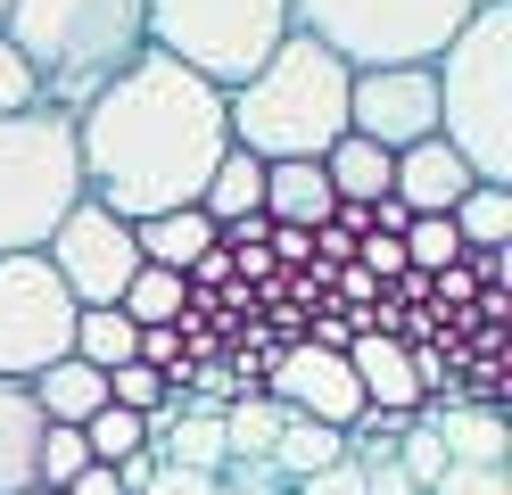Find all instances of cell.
<instances>
[{
	"label": "cell",
	"instance_id": "1",
	"mask_svg": "<svg viewBox=\"0 0 512 495\" xmlns=\"http://www.w3.org/2000/svg\"><path fill=\"white\" fill-rule=\"evenodd\" d=\"M223 149H232L223 91L199 83V75H182V66L157 58V50H141L75 116L83 190L100 198L116 223H149V215L199 207V190H207Z\"/></svg>",
	"mask_w": 512,
	"mask_h": 495
},
{
	"label": "cell",
	"instance_id": "2",
	"mask_svg": "<svg viewBox=\"0 0 512 495\" xmlns=\"http://www.w3.org/2000/svg\"><path fill=\"white\" fill-rule=\"evenodd\" d=\"M0 42L34 75L42 108L83 116L149 50V33H141V0H9V33Z\"/></svg>",
	"mask_w": 512,
	"mask_h": 495
},
{
	"label": "cell",
	"instance_id": "3",
	"mask_svg": "<svg viewBox=\"0 0 512 495\" xmlns=\"http://www.w3.org/2000/svg\"><path fill=\"white\" fill-rule=\"evenodd\" d=\"M347 83L356 66L331 58L323 42L290 33L240 91H223V124H232V149H248L256 165H290V157H314L347 132Z\"/></svg>",
	"mask_w": 512,
	"mask_h": 495
},
{
	"label": "cell",
	"instance_id": "4",
	"mask_svg": "<svg viewBox=\"0 0 512 495\" xmlns=\"http://www.w3.org/2000/svg\"><path fill=\"white\" fill-rule=\"evenodd\" d=\"M438 141L479 182L512 190V0L471 9V25L438 50Z\"/></svg>",
	"mask_w": 512,
	"mask_h": 495
},
{
	"label": "cell",
	"instance_id": "5",
	"mask_svg": "<svg viewBox=\"0 0 512 495\" xmlns=\"http://www.w3.org/2000/svg\"><path fill=\"white\" fill-rule=\"evenodd\" d=\"M83 198L91 190L75 157V116L42 108V99L0 116V256H42Z\"/></svg>",
	"mask_w": 512,
	"mask_h": 495
},
{
	"label": "cell",
	"instance_id": "6",
	"mask_svg": "<svg viewBox=\"0 0 512 495\" xmlns=\"http://www.w3.org/2000/svg\"><path fill=\"white\" fill-rule=\"evenodd\" d=\"M141 33L157 58L215 91H240L290 42V0H141Z\"/></svg>",
	"mask_w": 512,
	"mask_h": 495
},
{
	"label": "cell",
	"instance_id": "7",
	"mask_svg": "<svg viewBox=\"0 0 512 495\" xmlns=\"http://www.w3.org/2000/svg\"><path fill=\"white\" fill-rule=\"evenodd\" d=\"M479 0H290V33L364 66H438V50L471 25Z\"/></svg>",
	"mask_w": 512,
	"mask_h": 495
},
{
	"label": "cell",
	"instance_id": "8",
	"mask_svg": "<svg viewBox=\"0 0 512 495\" xmlns=\"http://www.w3.org/2000/svg\"><path fill=\"white\" fill-rule=\"evenodd\" d=\"M75 297L42 256H0V380H34L75 347Z\"/></svg>",
	"mask_w": 512,
	"mask_h": 495
},
{
	"label": "cell",
	"instance_id": "9",
	"mask_svg": "<svg viewBox=\"0 0 512 495\" xmlns=\"http://www.w3.org/2000/svg\"><path fill=\"white\" fill-rule=\"evenodd\" d=\"M42 264L58 273V289H67L75 306H116L124 281L141 273V248H133V223H116L100 198H83V207L50 231Z\"/></svg>",
	"mask_w": 512,
	"mask_h": 495
},
{
	"label": "cell",
	"instance_id": "10",
	"mask_svg": "<svg viewBox=\"0 0 512 495\" xmlns=\"http://www.w3.org/2000/svg\"><path fill=\"white\" fill-rule=\"evenodd\" d=\"M347 132L389 157L438 141V75L430 66H364L347 83Z\"/></svg>",
	"mask_w": 512,
	"mask_h": 495
},
{
	"label": "cell",
	"instance_id": "11",
	"mask_svg": "<svg viewBox=\"0 0 512 495\" xmlns=\"http://www.w3.org/2000/svg\"><path fill=\"white\" fill-rule=\"evenodd\" d=\"M471 190H479V174H471V165L446 149V141L405 149V157H397V174H389V198H397L405 215H455Z\"/></svg>",
	"mask_w": 512,
	"mask_h": 495
},
{
	"label": "cell",
	"instance_id": "12",
	"mask_svg": "<svg viewBox=\"0 0 512 495\" xmlns=\"http://www.w3.org/2000/svg\"><path fill=\"white\" fill-rule=\"evenodd\" d=\"M339 355H347V372H356V388H364V405H372V413H430V405H422V388H413V355H405L397 339L364 330V339H347Z\"/></svg>",
	"mask_w": 512,
	"mask_h": 495
},
{
	"label": "cell",
	"instance_id": "13",
	"mask_svg": "<svg viewBox=\"0 0 512 495\" xmlns=\"http://www.w3.org/2000/svg\"><path fill=\"white\" fill-rule=\"evenodd\" d=\"M25 396H34V413H42L50 429H83L91 413L108 405V372H91V363L58 355L50 372H34V380H25Z\"/></svg>",
	"mask_w": 512,
	"mask_h": 495
},
{
	"label": "cell",
	"instance_id": "14",
	"mask_svg": "<svg viewBox=\"0 0 512 495\" xmlns=\"http://www.w3.org/2000/svg\"><path fill=\"white\" fill-rule=\"evenodd\" d=\"M331 182L314 157H290V165H265V223H290V231H323L331 223Z\"/></svg>",
	"mask_w": 512,
	"mask_h": 495
},
{
	"label": "cell",
	"instance_id": "15",
	"mask_svg": "<svg viewBox=\"0 0 512 495\" xmlns=\"http://www.w3.org/2000/svg\"><path fill=\"white\" fill-rule=\"evenodd\" d=\"M438 429L446 462H512V421L504 405H446V413H422Z\"/></svg>",
	"mask_w": 512,
	"mask_h": 495
},
{
	"label": "cell",
	"instance_id": "16",
	"mask_svg": "<svg viewBox=\"0 0 512 495\" xmlns=\"http://www.w3.org/2000/svg\"><path fill=\"white\" fill-rule=\"evenodd\" d=\"M34 454H42V413L17 380H0V495L34 487Z\"/></svg>",
	"mask_w": 512,
	"mask_h": 495
},
{
	"label": "cell",
	"instance_id": "17",
	"mask_svg": "<svg viewBox=\"0 0 512 495\" xmlns=\"http://www.w3.org/2000/svg\"><path fill=\"white\" fill-rule=\"evenodd\" d=\"M389 174H397V157L372 149V141H356V132H339V141L323 149V182H331V198H347V207L389 198Z\"/></svg>",
	"mask_w": 512,
	"mask_h": 495
},
{
	"label": "cell",
	"instance_id": "18",
	"mask_svg": "<svg viewBox=\"0 0 512 495\" xmlns=\"http://www.w3.org/2000/svg\"><path fill=\"white\" fill-rule=\"evenodd\" d=\"M199 215L223 231V223H248V215H265V165H256L248 149H223L215 157V174L199 190Z\"/></svg>",
	"mask_w": 512,
	"mask_h": 495
},
{
	"label": "cell",
	"instance_id": "19",
	"mask_svg": "<svg viewBox=\"0 0 512 495\" xmlns=\"http://www.w3.org/2000/svg\"><path fill=\"white\" fill-rule=\"evenodd\" d=\"M133 248H141V264H166V273H190L207 248H215V223L199 215V207H174V215H149V223H133Z\"/></svg>",
	"mask_w": 512,
	"mask_h": 495
},
{
	"label": "cell",
	"instance_id": "20",
	"mask_svg": "<svg viewBox=\"0 0 512 495\" xmlns=\"http://www.w3.org/2000/svg\"><path fill=\"white\" fill-rule=\"evenodd\" d=\"M281 413L265 388H248V396H232V405H223V462H265L273 454V438H281Z\"/></svg>",
	"mask_w": 512,
	"mask_h": 495
},
{
	"label": "cell",
	"instance_id": "21",
	"mask_svg": "<svg viewBox=\"0 0 512 495\" xmlns=\"http://www.w3.org/2000/svg\"><path fill=\"white\" fill-rule=\"evenodd\" d=\"M182 306H190V281L166 273V264H141V273L124 281V297H116V314L133 330H166V322H182Z\"/></svg>",
	"mask_w": 512,
	"mask_h": 495
},
{
	"label": "cell",
	"instance_id": "22",
	"mask_svg": "<svg viewBox=\"0 0 512 495\" xmlns=\"http://www.w3.org/2000/svg\"><path fill=\"white\" fill-rule=\"evenodd\" d=\"M265 462H273V471L298 487V479H314V471H331V462H347V446H339V429H323V421H298V413H290Z\"/></svg>",
	"mask_w": 512,
	"mask_h": 495
},
{
	"label": "cell",
	"instance_id": "23",
	"mask_svg": "<svg viewBox=\"0 0 512 495\" xmlns=\"http://www.w3.org/2000/svg\"><path fill=\"white\" fill-rule=\"evenodd\" d=\"M133 347H141V330L124 322L116 306H83L75 314V363H91V372H116V363H133Z\"/></svg>",
	"mask_w": 512,
	"mask_h": 495
},
{
	"label": "cell",
	"instance_id": "24",
	"mask_svg": "<svg viewBox=\"0 0 512 495\" xmlns=\"http://www.w3.org/2000/svg\"><path fill=\"white\" fill-rule=\"evenodd\" d=\"M446 223H455L463 248H512V190H504V182H479Z\"/></svg>",
	"mask_w": 512,
	"mask_h": 495
},
{
	"label": "cell",
	"instance_id": "25",
	"mask_svg": "<svg viewBox=\"0 0 512 495\" xmlns=\"http://www.w3.org/2000/svg\"><path fill=\"white\" fill-rule=\"evenodd\" d=\"M397 248H405V273H422V281H438V273H455V264H463V240H455V223H446V215H413L397 231Z\"/></svg>",
	"mask_w": 512,
	"mask_h": 495
},
{
	"label": "cell",
	"instance_id": "26",
	"mask_svg": "<svg viewBox=\"0 0 512 495\" xmlns=\"http://www.w3.org/2000/svg\"><path fill=\"white\" fill-rule=\"evenodd\" d=\"M141 446H149V421H141V413H124V405H100V413L83 421V454H91V462H108V471H116V462H133Z\"/></svg>",
	"mask_w": 512,
	"mask_h": 495
},
{
	"label": "cell",
	"instance_id": "27",
	"mask_svg": "<svg viewBox=\"0 0 512 495\" xmlns=\"http://www.w3.org/2000/svg\"><path fill=\"white\" fill-rule=\"evenodd\" d=\"M75 471H91V454H83V429H50L42 421V454H34V487H58L67 495Z\"/></svg>",
	"mask_w": 512,
	"mask_h": 495
},
{
	"label": "cell",
	"instance_id": "28",
	"mask_svg": "<svg viewBox=\"0 0 512 495\" xmlns=\"http://www.w3.org/2000/svg\"><path fill=\"white\" fill-rule=\"evenodd\" d=\"M389 462H397V471H405L413 487H422V495H430V487L446 479V446H438V429H430L422 413L405 421V438H397V454H389Z\"/></svg>",
	"mask_w": 512,
	"mask_h": 495
},
{
	"label": "cell",
	"instance_id": "29",
	"mask_svg": "<svg viewBox=\"0 0 512 495\" xmlns=\"http://www.w3.org/2000/svg\"><path fill=\"white\" fill-rule=\"evenodd\" d=\"M430 495H512V462H446Z\"/></svg>",
	"mask_w": 512,
	"mask_h": 495
},
{
	"label": "cell",
	"instance_id": "30",
	"mask_svg": "<svg viewBox=\"0 0 512 495\" xmlns=\"http://www.w3.org/2000/svg\"><path fill=\"white\" fill-rule=\"evenodd\" d=\"M17 108H34V75H25L17 50L0 42V116H17Z\"/></svg>",
	"mask_w": 512,
	"mask_h": 495
},
{
	"label": "cell",
	"instance_id": "31",
	"mask_svg": "<svg viewBox=\"0 0 512 495\" xmlns=\"http://www.w3.org/2000/svg\"><path fill=\"white\" fill-rule=\"evenodd\" d=\"M290 495H364V471H356V462H331V471H314V479H298Z\"/></svg>",
	"mask_w": 512,
	"mask_h": 495
},
{
	"label": "cell",
	"instance_id": "32",
	"mask_svg": "<svg viewBox=\"0 0 512 495\" xmlns=\"http://www.w3.org/2000/svg\"><path fill=\"white\" fill-rule=\"evenodd\" d=\"M141 495H215V479H199V471H174V462H157V479H149Z\"/></svg>",
	"mask_w": 512,
	"mask_h": 495
},
{
	"label": "cell",
	"instance_id": "33",
	"mask_svg": "<svg viewBox=\"0 0 512 495\" xmlns=\"http://www.w3.org/2000/svg\"><path fill=\"white\" fill-rule=\"evenodd\" d=\"M364 495H422V487H413L397 462H364Z\"/></svg>",
	"mask_w": 512,
	"mask_h": 495
},
{
	"label": "cell",
	"instance_id": "34",
	"mask_svg": "<svg viewBox=\"0 0 512 495\" xmlns=\"http://www.w3.org/2000/svg\"><path fill=\"white\" fill-rule=\"evenodd\" d=\"M67 495H124V487H116L108 462H91V471H75V487H67Z\"/></svg>",
	"mask_w": 512,
	"mask_h": 495
},
{
	"label": "cell",
	"instance_id": "35",
	"mask_svg": "<svg viewBox=\"0 0 512 495\" xmlns=\"http://www.w3.org/2000/svg\"><path fill=\"white\" fill-rule=\"evenodd\" d=\"M0 33H9V0H0Z\"/></svg>",
	"mask_w": 512,
	"mask_h": 495
},
{
	"label": "cell",
	"instance_id": "36",
	"mask_svg": "<svg viewBox=\"0 0 512 495\" xmlns=\"http://www.w3.org/2000/svg\"><path fill=\"white\" fill-rule=\"evenodd\" d=\"M25 495H58V487H25Z\"/></svg>",
	"mask_w": 512,
	"mask_h": 495
},
{
	"label": "cell",
	"instance_id": "37",
	"mask_svg": "<svg viewBox=\"0 0 512 495\" xmlns=\"http://www.w3.org/2000/svg\"><path fill=\"white\" fill-rule=\"evenodd\" d=\"M215 495H232V487H223V479H215Z\"/></svg>",
	"mask_w": 512,
	"mask_h": 495
},
{
	"label": "cell",
	"instance_id": "38",
	"mask_svg": "<svg viewBox=\"0 0 512 495\" xmlns=\"http://www.w3.org/2000/svg\"><path fill=\"white\" fill-rule=\"evenodd\" d=\"M479 9H488V0H479Z\"/></svg>",
	"mask_w": 512,
	"mask_h": 495
}]
</instances>
